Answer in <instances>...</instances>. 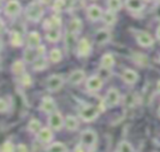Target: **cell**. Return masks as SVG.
<instances>
[{
  "mask_svg": "<svg viewBox=\"0 0 160 152\" xmlns=\"http://www.w3.org/2000/svg\"><path fill=\"white\" fill-rule=\"evenodd\" d=\"M24 69H25V65H24V62H22V60H16V62H14V64H12V67H11V70H12L14 74H20V73L24 72Z\"/></svg>",
  "mask_w": 160,
  "mask_h": 152,
  "instance_id": "f1b7e54d",
  "label": "cell"
},
{
  "mask_svg": "<svg viewBox=\"0 0 160 152\" xmlns=\"http://www.w3.org/2000/svg\"><path fill=\"white\" fill-rule=\"evenodd\" d=\"M138 78L139 77H138L136 72L132 69H125L122 72V79H124V82H126L129 84H134L138 80Z\"/></svg>",
  "mask_w": 160,
  "mask_h": 152,
  "instance_id": "5bb4252c",
  "label": "cell"
},
{
  "mask_svg": "<svg viewBox=\"0 0 160 152\" xmlns=\"http://www.w3.org/2000/svg\"><path fill=\"white\" fill-rule=\"evenodd\" d=\"M116 152H118V151H116Z\"/></svg>",
  "mask_w": 160,
  "mask_h": 152,
  "instance_id": "7dc6e473",
  "label": "cell"
},
{
  "mask_svg": "<svg viewBox=\"0 0 160 152\" xmlns=\"http://www.w3.org/2000/svg\"><path fill=\"white\" fill-rule=\"evenodd\" d=\"M61 58H62V55H61V52H60L59 49H52V50H50V54H49L50 62L58 63V62L61 60Z\"/></svg>",
  "mask_w": 160,
  "mask_h": 152,
  "instance_id": "83f0119b",
  "label": "cell"
},
{
  "mask_svg": "<svg viewBox=\"0 0 160 152\" xmlns=\"http://www.w3.org/2000/svg\"><path fill=\"white\" fill-rule=\"evenodd\" d=\"M46 152H68V148L64 143L61 142H55L49 146V148L46 149Z\"/></svg>",
  "mask_w": 160,
  "mask_h": 152,
  "instance_id": "603a6c76",
  "label": "cell"
},
{
  "mask_svg": "<svg viewBox=\"0 0 160 152\" xmlns=\"http://www.w3.org/2000/svg\"><path fill=\"white\" fill-rule=\"evenodd\" d=\"M108 8L111 11H118L121 8V0H108Z\"/></svg>",
  "mask_w": 160,
  "mask_h": 152,
  "instance_id": "4dcf8cb0",
  "label": "cell"
},
{
  "mask_svg": "<svg viewBox=\"0 0 160 152\" xmlns=\"http://www.w3.org/2000/svg\"><path fill=\"white\" fill-rule=\"evenodd\" d=\"M125 5H126V8H128L130 11H134V13L140 11V10H142V8H144L142 0H126V1H125Z\"/></svg>",
  "mask_w": 160,
  "mask_h": 152,
  "instance_id": "9a60e30c",
  "label": "cell"
},
{
  "mask_svg": "<svg viewBox=\"0 0 160 152\" xmlns=\"http://www.w3.org/2000/svg\"><path fill=\"white\" fill-rule=\"evenodd\" d=\"M86 15H88V19H89V20L96 21V20H99L100 18H102V10H101L98 5H90V6L88 8Z\"/></svg>",
  "mask_w": 160,
  "mask_h": 152,
  "instance_id": "ba28073f",
  "label": "cell"
},
{
  "mask_svg": "<svg viewBox=\"0 0 160 152\" xmlns=\"http://www.w3.org/2000/svg\"><path fill=\"white\" fill-rule=\"evenodd\" d=\"M6 107H8V103H6L5 98H1V100H0V109H1L2 113L6 111Z\"/></svg>",
  "mask_w": 160,
  "mask_h": 152,
  "instance_id": "74e56055",
  "label": "cell"
},
{
  "mask_svg": "<svg viewBox=\"0 0 160 152\" xmlns=\"http://www.w3.org/2000/svg\"><path fill=\"white\" fill-rule=\"evenodd\" d=\"M65 41H66V46L68 48H71L75 44V34L68 31L66 33V36H65Z\"/></svg>",
  "mask_w": 160,
  "mask_h": 152,
  "instance_id": "d6a6232c",
  "label": "cell"
},
{
  "mask_svg": "<svg viewBox=\"0 0 160 152\" xmlns=\"http://www.w3.org/2000/svg\"><path fill=\"white\" fill-rule=\"evenodd\" d=\"M40 40H41V38L39 35V33H36V31H31L26 39L29 48H38L40 45Z\"/></svg>",
  "mask_w": 160,
  "mask_h": 152,
  "instance_id": "4fadbf2b",
  "label": "cell"
},
{
  "mask_svg": "<svg viewBox=\"0 0 160 152\" xmlns=\"http://www.w3.org/2000/svg\"><path fill=\"white\" fill-rule=\"evenodd\" d=\"M20 10H21V6L18 0H10L5 5V14L8 16H16L20 13Z\"/></svg>",
  "mask_w": 160,
  "mask_h": 152,
  "instance_id": "8992f818",
  "label": "cell"
},
{
  "mask_svg": "<svg viewBox=\"0 0 160 152\" xmlns=\"http://www.w3.org/2000/svg\"><path fill=\"white\" fill-rule=\"evenodd\" d=\"M64 126L66 127L68 131H75V129L78 128L79 123H78V119H76L74 116H66V117H65V123H64Z\"/></svg>",
  "mask_w": 160,
  "mask_h": 152,
  "instance_id": "7402d4cb",
  "label": "cell"
},
{
  "mask_svg": "<svg viewBox=\"0 0 160 152\" xmlns=\"http://www.w3.org/2000/svg\"><path fill=\"white\" fill-rule=\"evenodd\" d=\"M10 41H11V44H12L14 46H19V45L22 44V38H21V35H20L18 31H14V33L11 34Z\"/></svg>",
  "mask_w": 160,
  "mask_h": 152,
  "instance_id": "f546056e",
  "label": "cell"
},
{
  "mask_svg": "<svg viewBox=\"0 0 160 152\" xmlns=\"http://www.w3.org/2000/svg\"><path fill=\"white\" fill-rule=\"evenodd\" d=\"M109 39H110V33L105 29H101L95 34V40L98 44H105L106 41H109Z\"/></svg>",
  "mask_w": 160,
  "mask_h": 152,
  "instance_id": "44dd1931",
  "label": "cell"
},
{
  "mask_svg": "<svg viewBox=\"0 0 160 152\" xmlns=\"http://www.w3.org/2000/svg\"><path fill=\"white\" fill-rule=\"evenodd\" d=\"M156 36H158V39L160 40V25H159L158 29H156Z\"/></svg>",
  "mask_w": 160,
  "mask_h": 152,
  "instance_id": "b9f144b4",
  "label": "cell"
},
{
  "mask_svg": "<svg viewBox=\"0 0 160 152\" xmlns=\"http://www.w3.org/2000/svg\"><path fill=\"white\" fill-rule=\"evenodd\" d=\"M64 6H66V1H65V0H56L55 4H54V10L60 11Z\"/></svg>",
  "mask_w": 160,
  "mask_h": 152,
  "instance_id": "d590c367",
  "label": "cell"
},
{
  "mask_svg": "<svg viewBox=\"0 0 160 152\" xmlns=\"http://www.w3.org/2000/svg\"><path fill=\"white\" fill-rule=\"evenodd\" d=\"M119 100H120V94H119L118 89H115V88L109 89L108 93H106V97H105L106 104L110 106V107H114L119 103Z\"/></svg>",
  "mask_w": 160,
  "mask_h": 152,
  "instance_id": "52a82bcc",
  "label": "cell"
},
{
  "mask_svg": "<svg viewBox=\"0 0 160 152\" xmlns=\"http://www.w3.org/2000/svg\"><path fill=\"white\" fill-rule=\"evenodd\" d=\"M50 1H51V0H40V3H41V4H49Z\"/></svg>",
  "mask_w": 160,
  "mask_h": 152,
  "instance_id": "7bdbcfd3",
  "label": "cell"
},
{
  "mask_svg": "<svg viewBox=\"0 0 160 152\" xmlns=\"http://www.w3.org/2000/svg\"><path fill=\"white\" fill-rule=\"evenodd\" d=\"M55 102H54V99L52 98H50V97H45L44 99H42V102H41V106H40V109L42 111V112H45V113H52L54 111H55Z\"/></svg>",
  "mask_w": 160,
  "mask_h": 152,
  "instance_id": "7c38bea8",
  "label": "cell"
},
{
  "mask_svg": "<svg viewBox=\"0 0 160 152\" xmlns=\"http://www.w3.org/2000/svg\"><path fill=\"white\" fill-rule=\"evenodd\" d=\"M136 40L138 43L141 45V46H151L154 44V39L150 34H148L146 31H140L138 35H136Z\"/></svg>",
  "mask_w": 160,
  "mask_h": 152,
  "instance_id": "30bf717a",
  "label": "cell"
},
{
  "mask_svg": "<svg viewBox=\"0 0 160 152\" xmlns=\"http://www.w3.org/2000/svg\"><path fill=\"white\" fill-rule=\"evenodd\" d=\"M38 138H39L40 142L48 143L52 139V132L50 131V128H41L40 132L38 133Z\"/></svg>",
  "mask_w": 160,
  "mask_h": 152,
  "instance_id": "e0dca14e",
  "label": "cell"
},
{
  "mask_svg": "<svg viewBox=\"0 0 160 152\" xmlns=\"http://www.w3.org/2000/svg\"><path fill=\"white\" fill-rule=\"evenodd\" d=\"M102 20H104V23L105 24H114L115 23V20H116V16H115V14H114V11H111V10H109V11H106L105 14H102Z\"/></svg>",
  "mask_w": 160,
  "mask_h": 152,
  "instance_id": "4316f807",
  "label": "cell"
},
{
  "mask_svg": "<svg viewBox=\"0 0 160 152\" xmlns=\"http://www.w3.org/2000/svg\"><path fill=\"white\" fill-rule=\"evenodd\" d=\"M159 114H160V109H159Z\"/></svg>",
  "mask_w": 160,
  "mask_h": 152,
  "instance_id": "bcb514c9",
  "label": "cell"
},
{
  "mask_svg": "<svg viewBox=\"0 0 160 152\" xmlns=\"http://www.w3.org/2000/svg\"><path fill=\"white\" fill-rule=\"evenodd\" d=\"M158 90H159V92H160V80H159V82H158Z\"/></svg>",
  "mask_w": 160,
  "mask_h": 152,
  "instance_id": "ee69618b",
  "label": "cell"
},
{
  "mask_svg": "<svg viewBox=\"0 0 160 152\" xmlns=\"http://www.w3.org/2000/svg\"><path fill=\"white\" fill-rule=\"evenodd\" d=\"M102 87V79L98 75H92L86 80V88L91 92H96Z\"/></svg>",
  "mask_w": 160,
  "mask_h": 152,
  "instance_id": "9c48e42d",
  "label": "cell"
},
{
  "mask_svg": "<svg viewBox=\"0 0 160 152\" xmlns=\"http://www.w3.org/2000/svg\"><path fill=\"white\" fill-rule=\"evenodd\" d=\"M1 152H15L12 143L10 141H5L4 144L1 146Z\"/></svg>",
  "mask_w": 160,
  "mask_h": 152,
  "instance_id": "e575fe53",
  "label": "cell"
},
{
  "mask_svg": "<svg viewBox=\"0 0 160 152\" xmlns=\"http://www.w3.org/2000/svg\"><path fill=\"white\" fill-rule=\"evenodd\" d=\"M64 123H65V119L62 118V116H61L60 112H52L50 114V117H49V124H50L51 128H54L56 131L58 129H61L62 126H64Z\"/></svg>",
  "mask_w": 160,
  "mask_h": 152,
  "instance_id": "5b68a950",
  "label": "cell"
},
{
  "mask_svg": "<svg viewBox=\"0 0 160 152\" xmlns=\"http://www.w3.org/2000/svg\"><path fill=\"white\" fill-rule=\"evenodd\" d=\"M18 152H28V147H26L25 144L20 143V144L18 146Z\"/></svg>",
  "mask_w": 160,
  "mask_h": 152,
  "instance_id": "ab89813d",
  "label": "cell"
},
{
  "mask_svg": "<svg viewBox=\"0 0 160 152\" xmlns=\"http://www.w3.org/2000/svg\"><path fill=\"white\" fill-rule=\"evenodd\" d=\"M28 129L31 132V133H39L40 132V129H41V123H40V121H38V119H31L30 122H29V124H28Z\"/></svg>",
  "mask_w": 160,
  "mask_h": 152,
  "instance_id": "d4e9b609",
  "label": "cell"
},
{
  "mask_svg": "<svg viewBox=\"0 0 160 152\" xmlns=\"http://www.w3.org/2000/svg\"><path fill=\"white\" fill-rule=\"evenodd\" d=\"M99 114V109L95 108L94 106H85L80 109V117L84 119V121H94Z\"/></svg>",
  "mask_w": 160,
  "mask_h": 152,
  "instance_id": "7a4b0ae2",
  "label": "cell"
},
{
  "mask_svg": "<svg viewBox=\"0 0 160 152\" xmlns=\"http://www.w3.org/2000/svg\"><path fill=\"white\" fill-rule=\"evenodd\" d=\"M62 83H64L62 77H60V75H58V74H54V75H50V77L46 79V88H48V90L54 92V90L60 89L61 85H62Z\"/></svg>",
  "mask_w": 160,
  "mask_h": 152,
  "instance_id": "277c9868",
  "label": "cell"
},
{
  "mask_svg": "<svg viewBox=\"0 0 160 152\" xmlns=\"http://www.w3.org/2000/svg\"><path fill=\"white\" fill-rule=\"evenodd\" d=\"M81 26H82L81 20L78 19V18H74V19H71V20L69 21V24H68V31L76 34L78 31L81 30Z\"/></svg>",
  "mask_w": 160,
  "mask_h": 152,
  "instance_id": "ffe728a7",
  "label": "cell"
},
{
  "mask_svg": "<svg viewBox=\"0 0 160 152\" xmlns=\"http://www.w3.org/2000/svg\"><path fill=\"white\" fill-rule=\"evenodd\" d=\"M61 25V19H60V16H58V15H52L50 19H48L46 21H45V28L46 29H58L59 26Z\"/></svg>",
  "mask_w": 160,
  "mask_h": 152,
  "instance_id": "d6986e66",
  "label": "cell"
},
{
  "mask_svg": "<svg viewBox=\"0 0 160 152\" xmlns=\"http://www.w3.org/2000/svg\"><path fill=\"white\" fill-rule=\"evenodd\" d=\"M46 67V60L41 57V58H39V59H36L35 62H34V68L36 69V70H39V69H42V68H45Z\"/></svg>",
  "mask_w": 160,
  "mask_h": 152,
  "instance_id": "836d02e7",
  "label": "cell"
},
{
  "mask_svg": "<svg viewBox=\"0 0 160 152\" xmlns=\"http://www.w3.org/2000/svg\"><path fill=\"white\" fill-rule=\"evenodd\" d=\"M36 54L31 48H28L25 52H24V60L28 62V63H32L36 60Z\"/></svg>",
  "mask_w": 160,
  "mask_h": 152,
  "instance_id": "484cf974",
  "label": "cell"
},
{
  "mask_svg": "<svg viewBox=\"0 0 160 152\" xmlns=\"http://www.w3.org/2000/svg\"><path fill=\"white\" fill-rule=\"evenodd\" d=\"M100 64H101V67H102L104 69H110V68H112V65L115 64V59H114V57H112L110 53H108V54H104V55L101 57Z\"/></svg>",
  "mask_w": 160,
  "mask_h": 152,
  "instance_id": "ac0fdd59",
  "label": "cell"
},
{
  "mask_svg": "<svg viewBox=\"0 0 160 152\" xmlns=\"http://www.w3.org/2000/svg\"><path fill=\"white\" fill-rule=\"evenodd\" d=\"M118 152H132V147H131V144L129 142L122 141L118 146Z\"/></svg>",
  "mask_w": 160,
  "mask_h": 152,
  "instance_id": "1f68e13d",
  "label": "cell"
},
{
  "mask_svg": "<svg viewBox=\"0 0 160 152\" xmlns=\"http://www.w3.org/2000/svg\"><path fill=\"white\" fill-rule=\"evenodd\" d=\"M159 62H160V57H159Z\"/></svg>",
  "mask_w": 160,
  "mask_h": 152,
  "instance_id": "f6af8a7d",
  "label": "cell"
},
{
  "mask_svg": "<svg viewBox=\"0 0 160 152\" xmlns=\"http://www.w3.org/2000/svg\"><path fill=\"white\" fill-rule=\"evenodd\" d=\"M21 83H22L24 85H30V84H31V78H30V75H29V74H22V77H21Z\"/></svg>",
  "mask_w": 160,
  "mask_h": 152,
  "instance_id": "8d00e7d4",
  "label": "cell"
},
{
  "mask_svg": "<svg viewBox=\"0 0 160 152\" xmlns=\"http://www.w3.org/2000/svg\"><path fill=\"white\" fill-rule=\"evenodd\" d=\"M96 138H98L96 133L92 129H86V131H84L81 133V144L88 147V148H90V147H92L95 144Z\"/></svg>",
  "mask_w": 160,
  "mask_h": 152,
  "instance_id": "3957f363",
  "label": "cell"
},
{
  "mask_svg": "<svg viewBox=\"0 0 160 152\" xmlns=\"http://www.w3.org/2000/svg\"><path fill=\"white\" fill-rule=\"evenodd\" d=\"M44 9L39 3H31L26 9V18L32 21H38L42 16Z\"/></svg>",
  "mask_w": 160,
  "mask_h": 152,
  "instance_id": "6da1fadb",
  "label": "cell"
},
{
  "mask_svg": "<svg viewBox=\"0 0 160 152\" xmlns=\"http://www.w3.org/2000/svg\"><path fill=\"white\" fill-rule=\"evenodd\" d=\"M46 39L51 43H55L60 39V30L59 29H49L46 33Z\"/></svg>",
  "mask_w": 160,
  "mask_h": 152,
  "instance_id": "cb8c5ba5",
  "label": "cell"
},
{
  "mask_svg": "<svg viewBox=\"0 0 160 152\" xmlns=\"http://www.w3.org/2000/svg\"><path fill=\"white\" fill-rule=\"evenodd\" d=\"M36 53H38L39 55H44V54H45V46L40 44V45L36 48Z\"/></svg>",
  "mask_w": 160,
  "mask_h": 152,
  "instance_id": "f35d334b",
  "label": "cell"
},
{
  "mask_svg": "<svg viewBox=\"0 0 160 152\" xmlns=\"http://www.w3.org/2000/svg\"><path fill=\"white\" fill-rule=\"evenodd\" d=\"M84 78H85L84 70H74L69 75V83H71V84H79L80 82L84 80Z\"/></svg>",
  "mask_w": 160,
  "mask_h": 152,
  "instance_id": "2e32d148",
  "label": "cell"
},
{
  "mask_svg": "<svg viewBox=\"0 0 160 152\" xmlns=\"http://www.w3.org/2000/svg\"><path fill=\"white\" fill-rule=\"evenodd\" d=\"M74 152H85V151H84V147L79 144V146H76V147H75V149H74Z\"/></svg>",
  "mask_w": 160,
  "mask_h": 152,
  "instance_id": "60d3db41",
  "label": "cell"
},
{
  "mask_svg": "<svg viewBox=\"0 0 160 152\" xmlns=\"http://www.w3.org/2000/svg\"><path fill=\"white\" fill-rule=\"evenodd\" d=\"M90 49H91V45H90L89 40L85 38L80 39V41L78 43V54L80 57H86L90 53Z\"/></svg>",
  "mask_w": 160,
  "mask_h": 152,
  "instance_id": "8fae6325",
  "label": "cell"
}]
</instances>
